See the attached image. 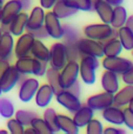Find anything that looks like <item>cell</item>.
I'll use <instances>...</instances> for the list:
<instances>
[{"label": "cell", "mask_w": 133, "mask_h": 134, "mask_svg": "<svg viewBox=\"0 0 133 134\" xmlns=\"http://www.w3.org/2000/svg\"><path fill=\"white\" fill-rule=\"evenodd\" d=\"M100 82H101V87L105 92L112 93L114 94L118 90H119V75L117 73L112 71H108V69H105L101 74L100 78Z\"/></svg>", "instance_id": "obj_16"}, {"label": "cell", "mask_w": 133, "mask_h": 134, "mask_svg": "<svg viewBox=\"0 0 133 134\" xmlns=\"http://www.w3.org/2000/svg\"><path fill=\"white\" fill-rule=\"evenodd\" d=\"M7 130H8V133L11 134H24L25 126L19 122L15 118L14 119L9 118L7 120Z\"/></svg>", "instance_id": "obj_37"}, {"label": "cell", "mask_w": 133, "mask_h": 134, "mask_svg": "<svg viewBox=\"0 0 133 134\" xmlns=\"http://www.w3.org/2000/svg\"><path fill=\"white\" fill-rule=\"evenodd\" d=\"M54 92L52 90V87L48 83H44L40 85L39 88L37 90V93L34 95V100H35V105L40 108H46L49 104H51L52 99L54 97Z\"/></svg>", "instance_id": "obj_15"}, {"label": "cell", "mask_w": 133, "mask_h": 134, "mask_svg": "<svg viewBox=\"0 0 133 134\" xmlns=\"http://www.w3.org/2000/svg\"><path fill=\"white\" fill-rule=\"evenodd\" d=\"M8 131H5V130H0V134H7Z\"/></svg>", "instance_id": "obj_53"}, {"label": "cell", "mask_w": 133, "mask_h": 134, "mask_svg": "<svg viewBox=\"0 0 133 134\" xmlns=\"http://www.w3.org/2000/svg\"><path fill=\"white\" fill-rule=\"evenodd\" d=\"M56 100L59 105L67 109L70 113H74L80 106H81V101H80L79 97L72 94L70 91L67 90H61L56 94Z\"/></svg>", "instance_id": "obj_11"}, {"label": "cell", "mask_w": 133, "mask_h": 134, "mask_svg": "<svg viewBox=\"0 0 133 134\" xmlns=\"http://www.w3.org/2000/svg\"><path fill=\"white\" fill-rule=\"evenodd\" d=\"M2 5H4V1H2V0H0V8L2 7Z\"/></svg>", "instance_id": "obj_54"}, {"label": "cell", "mask_w": 133, "mask_h": 134, "mask_svg": "<svg viewBox=\"0 0 133 134\" xmlns=\"http://www.w3.org/2000/svg\"><path fill=\"white\" fill-rule=\"evenodd\" d=\"M121 79L124 81L125 85H133V66L132 68H130L126 73H124L121 75Z\"/></svg>", "instance_id": "obj_42"}, {"label": "cell", "mask_w": 133, "mask_h": 134, "mask_svg": "<svg viewBox=\"0 0 133 134\" xmlns=\"http://www.w3.org/2000/svg\"><path fill=\"white\" fill-rule=\"evenodd\" d=\"M63 1L65 5L72 7V8H75L77 11H93V7L88 0H63Z\"/></svg>", "instance_id": "obj_35"}, {"label": "cell", "mask_w": 133, "mask_h": 134, "mask_svg": "<svg viewBox=\"0 0 133 134\" xmlns=\"http://www.w3.org/2000/svg\"><path fill=\"white\" fill-rule=\"evenodd\" d=\"M84 34L86 38L103 42L112 37H117V30L113 28L110 24H91L84 28Z\"/></svg>", "instance_id": "obj_3"}, {"label": "cell", "mask_w": 133, "mask_h": 134, "mask_svg": "<svg viewBox=\"0 0 133 134\" xmlns=\"http://www.w3.org/2000/svg\"><path fill=\"white\" fill-rule=\"evenodd\" d=\"M23 11V4L19 0H8L0 8V24L8 25L18 13Z\"/></svg>", "instance_id": "obj_13"}, {"label": "cell", "mask_w": 133, "mask_h": 134, "mask_svg": "<svg viewBox=\"0 0 133 134\" xmlns=\"http://www.w3.org/2000/svg\"><path fill=\"white\" fill-rule=\"evenodd\" d=\"M113 101H114V94L108 92H101V93H97V94H93L87 99L86 105L88 107H91L94 112L97 111H103L104 108L113 105Z\"/></svg>", "instance_id": "obj_9"}, {"label": "cell", "mask_w": 133, "mask_h": 134, "mask_svg": "<svg viewBox=\"0 0 133 134\" xmlns=\"http://www.w3.org/2000/svg\"><path fill=\"white\" fill-rule=\"evenodd\" d=\"M67 91H70V92L72 93V94L77 95V97H80V92H81V88H80V83H79V81L77 80L72 86H70V87L67 88Z\"/></svg>", "instance_id": "obj_43"}, {"label": "cell", "mask_w": 133, "mask_h": 134, "mask_svg": "<svg viewBox=\"0 0 133 134\" xmlns=\"http://www.w3.org/2000/svg\"><path fill=\"white\" fill-rule=\"evenodd\" d=\"M1 93H2V91H1V88H0V95H1Z\"/></svg>", "instance_id": "obj_56"}, {"label": "cell", "mask_w": 133, "mask_h": 134, "mask_svg": "<svg viewBox=\"0 0 133 134\" xmlns=\"http://www.w3.org/2000/svg\"><path fill=\"white\" fill-rule=\"evenodd\" d=\"M101 66L104 67V69H108V71L117 73L118 75H123L130 68H132L133 63L130 59L123 58V57L119 55L104 57L103 61H101Z\"/></svg>", "instance_id": "obj_6"}, {"label": "cell", "mask_w": 133, "mask_h": 134, "mask_svg": "<svg viewBox=\"0 0 133 134\" xmlns=\"http://www.w3.org/2000/svg\"><path fill=\"white\" fill-rule=\"evenodd\" d=\"M85 127H86L87 134H103L104 132V126L101 124V121L94 118H92Z\"/></svg>", "instance_id": "obj_36"}, {"label": "cell", "mask_w": 133, "mask_h": 134, "mask_svg": "<svg viewBox=\"0 0 133 134\" xmlns=\"http://www.w3.org/2000/svg\"><path fill=\"white\" fill-rule=\"evenodd\" d=\"M117 38L119 39L123 49L125 51H132L133 48V33L126 26H121L117 30Z\"/></svg>", "instance_id": "obj_29"}, {"label": "cell", "mask_w": 133, "mask_h": 134, "mask_svg": "<svg viewBox=\"0 0 133 134\" xmlns=\"http://www.w3.org/2000/svg\"><path fill=\"white\" fill-rule=\"evenodd\" d=\"M24 134H37V132L31 126H27V128H25V131H24Z\"/></svg>", "instance_id": "obj_50"}, {"label": "cell", "mask_w": 133, "mask_h": 134, "mask_svg": "<svg viewBox=\"0 0 133 134\" xmlns=\"http://www.w3.org/2000/svg\"><path fill=\"white\" fill-rule=\"evenodd\" d=\"M19 78H20V73L16 71L14 66L9 65L6 72L0 78V88H1L2 93H7L13 90L19 83Z\"/></svg>", "instance_id": "obj_14"}, {"label": "cell", "mask_w": 133, "mask_h": 134, "mask_svg": "<svg viewBox=\"0 0 133 134\" xmlns=\"http://www.w3.org/2000/svg\"><path fill=\"white\" fill-rule=\"evenodd\" d=\"M14 67L19 73L24 74V75L33 74L35 76H44L47 69V63L38 60V59L33 58L32 55H26L16 58Z\"/></svg>", "instance_id": "obj_1"}, {"label": "cell", "mask_w": 133, "mask_h": 134, "mask_svg": "<svg viewBox=\"0 0 133 134\" xmlns=\"http://www.w3.org/2000/svg\"><path fill=\"white\" fill-rule=\"evenodd\" d=\"M52 12H53L59 19H67V18H71V16L75 15V14L78 13L77 9L65 5L63 0H57L56 4L52 7Z\"/></svg>", "instance_id": "obj_28"}, {"label": "cell", "mask_w": 133, "mask_h": 134, "mask_svg": "<svg viewBox=\"0 0 133 134\" xmlns=\"http://www.w3.org/2000/svg\"><path fill=\"white\" fill-rule=\"evenodd\" d=\"M40 1V6L45 9H52L53 5L56 4L57 0H39Z\"/></svg>", "instance_id": "obj_46"}, {"label": "cell", "mask_w": 133, "mask_h": 134, "mask_svg": "<svg viewBox=\"0 0 133 134\" xmlns=\"http://www.w3.org/2000/svg\"><path fill=\"white\" fill-rule=\"evenodd\" d=\"M123 115H124V125L129 130L133 131V112L129 107H123Z\"/></svg>", "instance_id": "obj_40"}, {"label": "cell", "mask_w": 133, "mask_h": 134, "mask_svg": "<svg viewBox=\"0 0 133 134\" xmlns=\"http://www.w3.org/2000/svg\"><path fill=\"white\" fill-rule=\"evenodd\" d=\"M131 52H132V57H133V48H132V51H131Z\"/></svg>", "instance_id": "obj_57"}, {"label": "cell", "mask_w": 133, "mask_h": 134, "mask_svg": "<svg viewBox=\"0 0 133 134\" xmlns=\"http://www.w3.org/2000/svg\"><path fill=\"white\" fill-rule=\"evenodd\" d=\"M26 32H27V31H26ZM28 32H30L35 39L44 40V39H47V38H48V33H47L45 26H41V27L37 28V30H34V31H28Z\"/></svg>", "instance_id": "obj_41"}, {"label": "cell", "mask_w": 133, "mask_h": 134, "mask_svg": "<svg viewBox=\"0 0 133 134\" xmlns=\"http://www.w3.org/2000/svg\"><path fill=\"white\" fill-rule=\"evenodd\" d=\"M64 27V42H77L79 40V31L73 25H63Z\"/></svg>", "instance_id": "obj_34"}, {"label": "cell", "mask_w": 133, "mask_h": 134, "mask_svg": "<svg viewBox=\"0 0 133 134\" xmlns=\"http://www.w3.org/2000/svg\"><path fill=\"white\" fill-rule=\"evenodd\" d=\"M9 65H11L9 60H7V59H0V78L6 72V69L9 67Z\"/></svg>", "instance_id": "obj_44"}, {"label": "cell", "mask_w": 133, "mask_h": 134, "mask_svg": "<svg viewBox=\"0 0 133 134\" xmlns=\"http://www.w3.org/2000/svg\"><path fill=\"white\" fill-rule=\"evenodd\" d=\"M44 26L46 28L47 33H48V37H51L52 39H56V40L63 39L64 37L63 24L60 23V19L52 11H49V9L47 13H45Z\"/></svg>", "instance_id": "obj_8"}, {"label": "cell", "mask_w": 133, "mask_h": 134, "mask_svg": "<svg viewBox=\"0 0 133 134\" xmlns=\"http://www.w3.org/2000/svg\"><path fill=\"white\" fill-rule=\"evenodd\" d=\"M106 2H108L110 5H112L113 7L114 6H118V5H123L124 0H105Z\"/></svg>", "instance_id": "obj_49"}, {"label": "cell", "mask_w": 133, "mask_h": 134, "mask_svg": "<svg viewBox=\"0 0 133 134\" xmlns=\"http://www.w3.org/2000/svg\"><path fill=\"white\" fill-rule=\"evenodd\" d=\"M14 49V39L9 32H2L0 37V59L12 58V53Z\"/></svg>", "instance_id": "obj_21"}, {"label": "cell", "mask_w": 133, "mask_h": 134, "mask_svg": "<svg viewBox=\"0 0 133 134\" xmlns=\"http://www.w3.org/2000/svg\"><path fill=\"white\" fill-rule=\"evenodd\" d=\"M127 11L124 6L121 5H118V6L113 7V13H112V19H111V23L110 25L112 26L113 28L118 30L120 28L121 26L125 25L126 23V19H127Z\"/></svg>", "instance_id": "obj_26"}, {"label": "cell", "mask_w": 133, "mask_h": 134, "mask_svg": "<svg viewBox=\"0 0 133 134\" xmlns=\"http://www.w3.org/2000/svg\"><path fill=\"white\" fill-rule=\"evenodd\" d=\"M77 47L79 49L80 57L81 55H91L94 58H104V46L103 42L98 40H93L90 38H79L77 41Z\"/></svg>", "instance_id": "obj_5"}, {"label": "cell", "mask_w": 133, "mask_h": 134, "mask_svg": "<svg viewBox=\"0 0 133 134\" xmlns=\"http://www.w3.org/2000/svg\"><path fill=\"white\" fill-rule=\"evenodd\" d=\"M14 105L7 98H0V115L5 119H9L14 115Z\"/></svg>", "instance_id": "obj_33"}, {"label": "cell", "mask_w": 133, "mask_h": 134, "mask_svg": "<svg viewBox=\"0 0 133 134\" xmlns=\"http://www.w3.org/2000/svg\"><path fill=\"white\" fill-rule=\"evenodd\" d=\"M19 1L23 4V9H30L32 0H19Z\"/></svg>", "instance_id": "obj_48"}, {"label": "cell", "mask_w": 133, "mask_h": 134, "mask_svg": "<svg viewBox=\"0 0 133 134\" xmlns=\"http://www.w3.org/2000/svg\"><path fill=\"white\" fill-rule=\"evenodd\" d=\"M101 116L105 119V121L112 124L115 126H121L124 124V115H123V108L115 105L106 107L101 111Z\"/></svg>", "instance_id": "obj_18"}, {"label": "cell", "mask_w": 133, "mask_h": 134, "mask_svg": "<svg viewBox=\"0 0 133 134\" xmlns=\"http://www.w3.org/2000/svg\"><path fill=\"white\" fill-rule=\"evenodd\" d=\"M28 14L26 12L21 11L13 18V20L8 24L9 27V33L13 37H19L26 31V24H27Z\"/></svg>", "instance_id": "obj_20"}, {"label": "cell", "mask_w": 133, "mask_h": 134, "mask_svg": "<svg viewBox=\"0 0 133 134\" xmlns=\"http://www.w3.org/2000/svg\"><path fill=\"white\" fill-rule=\"evenodd\" d=\"M93 11L99 15L101 23L110 24L111 19H112V13H113V6L106 2L105 0H99L96 5L93 6Z\"/></svg>", "instance_id": "obj_24"}, {"label": "cell", "mask_w": 133, "mask_h": 134, "mask_svg": "<svg viewBox=\"0 0 133 134\" xmlns=\"http://www.w3.org/2000/svg\"><path fill=\"white\" fill-rule=\"evenodd\" d=\"M68 61L66 46L64 42H54L49 47V66L60 71Z\"/></svg>", "instance_id": "obj_7"}, {"label": "cell", "mask_w": 133, "mask_h": 134, "mask_svg": "<svg viewBox=\"0 0 133 134\" xmlns=\"http://www.w3.org/2000/svg\"><path fill=\"white\" fill-rule=\"evenodd\" d=\"M56 116H57V112L54 108H46L44 112V115H42V119H44L46 122H48L51 125V127L53 128L56 132H58V128H57L56 125Z\"/></svg>", "instance_id": "obj_39"}, {"label": "cell", "mask_w": 133, "mask_h": 134, "mask_svg": "<svg viewBox=\"0 0 133 134\" xmlns=\"http://www.w3.org/2000/svg\"><path fill=\"white\" fill-rule=\"evenodd\" d=\"M1 34H2V30H1V27H0V37H1Z\"/></svg>", "instance_id": "obj_55"}, {"label": "cell", "mask_w": 133, "mask_h": 134, "mask_svg": "<svg viewBox=\"0 0 133 134\" xmlns=\"http://www.w3.org/2000/svg\"><path fill=\"white\" fill-rule=\"evenodd\" d=\"M14 116H15V119L19 121L20 124H23L25 127H27V126L31 125V122H32V120L35 118L37 115V113L33 111H27V109H19V111H16L15 113H14Z\"/></svg>", "instance_id": "obj_32"}, {"label": "cell", "mask_w": 133, "mask_h": 134, "mask_svg": "<svg viewBox=\"0 0 133 134\" xmlns=\"http://www.w3.org/2000/svg\"><path fill=\"white\" fill-rule=\"evenodd\" d=\"M103 46H104V54H105V57L119 55L123 52V46L117 37H112L110 39L103 41Z\"/></svg>", "instance_id": "obj_27"}, {"label": "cell", "mask_w": 133, "mask_h": 134, "mask_svg": "<svg viewBox=\"0 0 133 134\" xmlns=\"http://www.w3.org/2000/svg\"><path fill=\"white\" fill-rule=\"evenodd\" d=\"M127 107H129V108H130V109H131V111L133 112V99L131 100V101H130V104L127 105Z\"/></svg>", "instance_id": "obj_51"}, {"label": "cell", "mask_w": 133, "mask_h": 134, "mask_svg": "<svg viewBox=\"0 0 133 134\" xmlns=\"http://www.w3.org/2000/svg\"><path fill=\"white\" fill-rule=\"evenodd\" d=\"M31 127L37 132V134H53L56 133V131L51 127L48 122L44 120V119L39 118V116H35L34 119L31 122Z\"/></svg>", "instance_id": "obj_31"}, {"label": "cell", "mask_w": 133, "mask_h": 134, "mask_svg": "<svg viewBox=\"0 0 133 134\" xmlns=\"http://www.w3.org/2000/svg\"><path fill=\"white\" fill-rule=\"evenodd\" d=\"M2 1H5V0H2Z\"/></svg>", "instance_id": "obj_58"}, {"label": "cell", "mask_w": 133, "mask_h": 134, "mask_svg": "<svg viewBox=\"0 0 133 134\" xmlns=\"http://www.w3.org/2000/svg\"><path fill=\"white\" fill-rule=\"evenodd\" d=\"M45 8L41 6H35L31 9L30 14H28L27 24H26V31H34L37 28L44 26L45 20Z\"/></svg>", "instance_id": "obj_17"}, {"label": "cell", "mask_w": 133, "mask_h": 134, "mask_svg": "<svg viewBox=\"0 0 133 134\" xmlns=\"http://www.w3.org/2000/svg\"><path fill=\"white\" fill-rule=\"evenodd\" d=\"M31 55L40 61L48 63L49 60V48L42 42V40L35 39L31 48Z\"/></svg>", "instance_id": "obj_25"}, {"label": "cell", "mask_w": 133, "mask_h": 134, "mask_svg": "<svg viewBox=\"0 0 133 134\" xmlns=\"http://www.w3.org/2000/svg\"><path fill=\"white\" fill-rule=\"evenodd\" d=\"M132 99H133V85H126L123 88H119L114 93L113 105L123 108V107H126Z\"/></svg>", "instance_id": "obj_23"}, {"label": "cell", "mask_w": 133, "mask_h": 134, "mask_svg": "<svg viewBox=\"0 0 133 134\" xmlns=\"http://www.w3.org/2000/svg\"><path fill=\"white\" fill-rule=\"evenodd\" d=\"M66 46V53H67L68 60H77L79 61L80 53L77 47V42H64Z\"/></svg>", "instance_id": "obj_38"}, {"label": "cell", "mask_w": 133, "mask_h": 134, "mask_svg": "<svg viewBox=\"0 0 133 134\" xmlns=\"http://www.w3.org/2000/svg\"><path fill=\"white\" fill-rule=\"evenodd\" d=\"M124 26H126L127 28H129L130 31L133 33V15H130V16H127V19H126V23H125V25Z\"/></svg>", "instance_id": "obj_47"}, {"label": "cell", "mask_w": 133, "mask_h": 134, "mask_svg": "<svg viewBox=\"0 0 133 134\" xmlns=\"http://www.w3.org/2000/svg\"><path fill=\"white\" fill-rule=\"evenodd\" d=\"M45 75H46V79H47V81H48L47 83L52 87L54 94H57L58 92H60V91L63 90L60 83H59V71L58 69L53 68V67H51V66L47 67Z\"/></svg>", "instance_id": "obj_30"}, {"label": "cell", "mask_w": 133, "mask_h": 134, "mask_svg": "<svg viewBox=\"0 0 133 134\" xmlns=\"http://www.w3.org/2000/svg\"><path fill=\"white\" fill-rule=\"evenodd\" d=\"M19 85L20 86H19L18 97L19 100L23 102H30L32 99H34L37 90L40 86L39 81L35 78H25V80Z\"/></svg>", "instance_id": "obj_12"}, {"label": "cell", "mask_w": 133, "mask_h": 134, "mask_svg": "<svg viewBox=\"0 0 133 134\" xmlns=\"http://www.w3.org/2000/svg\"><path fill=\"white\" fill-rule=\"evenodd\" d=\"M88 1H90V2H91L92 7H93V6H94V5H96V4H97V2H98V1H99V0H88Z\"/></svg>", "instance_id": "obj_52"}, {"label": "cell", "mask_w": 133, "mask_h": 134, "mask_svg": "<svg viewBox=\"0 0 133 134\" xmlns=\"http://www.w3.org/2000/svg\"><path fill=\"white\" fill-rule=\"evenodd\" d=\"M35 38L30 32H24L21 35L18 37V40L14 42L13 53L16 58L31 55V48L33 46Z\"/></svg>", "instance_id": "obj_10"}, {"label": "cell", "mask_w": 133, "mask_h": 134, "mask_svg": "<svg viewBox=\"0 0 133 134\" xmlns=\"http://www.w3.org/2000/svg\"><path fill=\"white\" fill-rule=\"evenodd\" d=\"M79 78V63L77 60H68L66 65L59 71V83L63 90H67Z\"/></svg>", "instance_id": "obj_4"}, {"label": "cell", "mask_w": 133, "mask_h": 134, "mask_svg": "<svg viewBox=\"0 0 133 134\" xmlns=\"http://www.w3.org/2000/svg\"><path fill=\"white\" fill-rule=\"evenodd\" d=\"M94 111L88 107L87 105H81L77 111L73 113V120L77 124V126L79 128H82L88 124V121L93 118Z\"/></svg>", "instance_id": "obj_22"}, {"label": "cell", "mask_w": 133, "mask_h": 134, "mask_svg": "<svg viewBox=\"0 0 133 134\" xmlns=\"http://www.w3.org/2000/svg\"><path fill=\"white\" fill-rule=\"evenodd\" d=\"M104 134H125L124 130H119V128H115V127H106L104 130Z\"/></svg>", "instance_id": "obj_45"}, {"label": "cell", "mask_w": 133, "mask_h": 134, "mask_svg": "<svg viewBox=\"0 0 133 134\" xmlns=\"http://www.w3.org/2000/svg\"><path fill=\"white\" fill-rule=\"evenodd\" d=\"M79 60V76L86 85H93L97 79L96 71L100 66L98 58L91 55H81Z\"/></svg>", "instance_id": "obj_2"}, {"label": "cell", "mask_w": 133, "mask_h": 134, "mask_svg": "<svg viewBox=\"0 0 133 134\" xmlns=\"http://www.w3.org/2000/svg\"><path fill=\"white\" fill-rule=\"evenodd\" d=\"M56 125L57 128L66 134H78L79 127L74 122L73 118L66 115V114H57L56 116Z\"/></svg>", "instance_id": "obj_19"}]
</instances>
